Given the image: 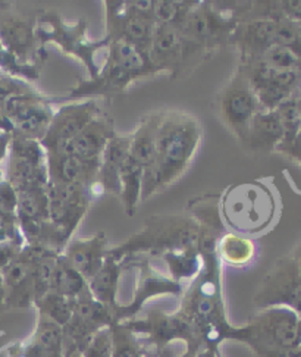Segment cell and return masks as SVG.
<instances>
[{
  "label": "cell",
  "mask_w": 301,
  "mask_h": 357,
  "mask_svg": "<svg viewBox=\"0 0 301 357\" xmlns=\"http://www.w3.org/2000/svg\"><path fill=\"white\" fill-rule=\"evenodd\" d=\"M150 260L152 259L147 256H134L122 260L124 264L137 269V284L130 303L127 306H118L114 310L115 322H125L137 318L148 298L165 294L181 296L184 293V285L162 275Z\"/></svg>",
  "instance_id": "10"
},
{
  "label": "cell",
  "mask_w": 301,
  "mask_h": 357,
  "mask_svg": "<svg viewBox=\"0 0 301 357\" xmlns=\"http://www.w3.org/2000/svg\"><path fill=\"white\" fill-rule=\"evenodd\" d=\"M122 271H124L122 262L107 256L102 269L88 281V290L91 296L112 310H115L118 306V290Z\"/></svg>",
  "instance_id": "24"
},
{
  "label": "cell",
  "mask_w": 301,
  "mask_h": 357,
  "mask_svg": "<svg viewBox=\"0 0 301 357\" xmlns=\"http://www.w3.org/2000/svg\"><path fill=\"white\" fill-rule=\"evenodd\" d=\"M0 45L22 65L36 56V31L33 22L26 21L8 6H0Z\"/></svg>",
  "instance_id": "19"
},
{
  "label": "cell",
  "mask_w": 301,
  "mask_h": 357,
  "mask_svg": "<svg viewBox=\"0 0 301 357\" xmlns=\"http://www.w3.org/2000/svg\"><path fill=\"white\" fill-rule=\"evenodd\" d=\"M3 178L17 191L47 188L46 150L40 142L13 132Z\"/></svg>",
  "instance_id": "6"
},
{
  "label": "cell",
  "mask_w": 301,
  "mask_h": 357,
  "mask_svg": "<svg viewBox=\"0 0 301 357\" xmlns=\"http://www.w3.org/2000/svg\"><path fill=\"white\" fill-rule=\"evenodd\" d=\"M252 62H260L268 65L270 68H277V70H298L301 71V58L290 49H285L282 46H272L265 50L258 58ZM247 62V63H252ZM245 65V63H241Z\"/></svg>",
  "instance_id": "33"
},
{
  "label": "cell",
  "mask_w": 301,
  "mask_h": 357,
  "mask_svg": "<svg viewBox=\"0 0 301 357\" xmlns=\"http://www.w3.org/2000/svg\"><path fill=\"white\" fill-rule=\"evenodd\" d=\"M253 305L256 310L286 307L301 317V275L291 255L279 257L258 282Z\"/></svg>",
  "instance_id": "7"
},
{
  "label": "cell",
  "mask_w": 301,
  "mask_h": 357,
  "mask_svg": "<svg viewBox=\"0 0 301 357\" xmlns=\"http://www.w3.org/2000/svg\"><path fill=\"white\" fill-rule=\"evenodd\" d=\"M144 357H173V351L171 347L162 350V351H156L152 347L144 344Z\"/></svg>",
  "instance_id": "41"
},
{
  "label": "cell",
  "mask_w": 301,
  "mask_h": 357,
  "mask_svg": "<svg viewBox=\"0 0 301 357\" xmlns=\"http://www.w3.org/2000/svg\"><path fill=\"white\" fill-rule=\"evenodd\" d=\"M131 149V134L118 135L115 134L109 140L105 152L100 158V171H99V185L103 191H109L116 196L121 195L119 175L124 167Z\"/></svg>",
  "instance_id": "21"
},
{
  "label": "cell",
  "mask_w": 301,
  "mask_h": 357,
  "mask_svg": "<svg viewBox=\"0 0 301 357\" xmlns=\"http://www.w3.org/2000/svg\"><path fill=\"white\" fill-rule=\"evenodd\" d=\"M196 2H169V0H159L153 2V21L155 24H165L178 26L188 15L191 8Z\"/></svg>",
  "instance_id": "32"
},
{
  "label": "cell",
  "mask_w": 301,
  "mask_h": 357,
  "mask_svg": "<svg viewBox=\"0 0 301 357\" xmlns=\"http://www.w3.org/2000/svg\"><path fill=\"white\" fill-rule=\"evenodd\" d=\"M238 68L249 79L260 111H275L281 103L293 98L301 84V71L298 70H277L260 62Z\"/></svg>",
  "instance_id": "9"
},
{
  "label": "cell",
  "mask_w": 301,
  "mask_h": 357,
  "mask_svg": "<svg viewBox=\"0 0 301 357\" xmlns=\"http://www.w3.org/2000/svg\"><path fill=\"white\" fill-rule=\"evenodd\" d=\"M74 301L75 300H70L63 296L49 291L42 298L36 300L33 307H36L37 313L45 314L46 318L52 319L63 328L72 317Z\"/></svg>",
  "instance_id": "30"
},
{
  "label": "cell",
  "mask_w": 301,
  "mask_h": 357,
  "mask_svg": "<svg viewBox=\"0 0 301 357\" xmlns=\"http://www.w3.org/2000/svg\"><path fill=\"white\" fill-rule=\"evenodd\" d=\"M114 322V310L102 305L91 294L75 300L72 317L63 326L65 349L83 353L93 335Z\"/></svg>",
  "instance_id": "13"
},
{
  "label": "cell",
  "mask_w": 301,
  "mask_h": 357,
  "mask_svg": "<svg viewBox=\"0 0 301 357\" xmlns=\"http://www.w3.org/2000/svg\"><path fill=\"white\" fill-rule=\"evenodd\" d=\"M6 309V288H5V281L2 271H0V310Z\"/></svg>",
  "instance_id": "42"
},
{
  "label": "cell",
  "mask_w": 301,
  "mask_h": 357,
  "mask_svg": "<svg viewBox=\"0 0 301 357\" xmlns=\"http://www.w3.org/2000/svg\"><path fill=\"white\" fill-rule=\"evenodd\" d=\"M143 175H144V169L128 156L119 175V183H121L119 197L122 203H124V209L128 216L135 215V211L139 208V203L141 202Z\"/></svg>",
  "instance_id": "27"
},
{
  "label": "cell",
  "mask_w": 301,
  "mask_h": 357,
  "mask_svg": "<svg viewBox=\"0 0 301 357\" xmlns=\"http://www.w3.org/2000/svg\"><path fill=\"white\" fill-rule=\"evenodd\" d=\"M12 140V134L0 132V176H3V163L6 162L9 153V144Z\"/></svg>",
  "instance_id": "39"
},
{
  "label": "cell",
  "mask_w": 301,
  "mask_h": 357,
  "mask_svg": "<svg viewBox=\"0 0 301 357\" xmlns=\"http://www.w3.org/2000/svg\"><path fill=\"white\" fill-rule=\"evenodd\" d=\"M24 244L6 241L0 243V271H3L9 264L17 259V256L21 253Z\"/></svg>",
  "instance_id": "38"
},
{
  "label": "cell",
  "mask_w": 301,
  "mask_h": 357,
  "mask_svg": "<svg viewBox=\"0 0 301 357\" xmlns=\"http://www.w3.org/2000/svg\"><path fill=\"white\" fill-rule=\"evenodd\" d=\"M50 291L70 300H78L81 297L91 294L86 278L68 262L63 255H59L56 259Z\"/></svg>",
  "instance_id": "25"
},
{
  "label": "cell",
  "mask_w": 301,
  "mask_h": 357,
  "mask_svg": "<svg viewBox=\"0 0 301 357\" xmlns=\"http://www.w3.org/2000/svg\"><path fill=\"white\" fill-rule=\"evenodd\" d=\"M203 135L200 119L171 111L160 112L157 153L153 168L143 175L141 202L175 184L193 162Z\"/></svg>",
  "instance_id": "1"
},
{
  "label": "cell",
  "mask_w": 301,
  "mask_h": 357,
  "mask_svg": "<svg viewBox=\"0 0 301 357\" xmlns=\"http://www.w3.org/2000/svg\"><path fill=\"white\" fill-rule=\"evenodd\" d=\"M49 184L81 185L94 190L99 185L100 159L86 160L75 156L46 152Z\"/></svg>",
  "instance_id": "16"
},
{
  "label": "cell",
  "mask_w": 301,
  "mask_h": 357,
  "mask_svg": "<svg viewBox=\"0 0 301 357\" xmlns=\"http://www.w3.org/2000/svg\"><path fill=\"white\" fill-rule=\"evenodd\" d=\"M206 52V49L187 41L176 26L155 24L148 49V62L155 73L167 71L176 75L185 63V59Z\"/></svg>",
  "instance_id": "12"
},
{
  "label": "cell",
  "mask_w": 301,
  "mask_h": 357,
  "mask_svg": "<svg viewBox=\"0 0 301 357\" xmlns=\"http://www.w3.org/2000/svg\"><path fill=\"white\" fill-rule=\"evenodd\" d=\"M160 114L146 116L131 134L130 158L139 163L144 174L153 168L157 153V131Z\"/></svg>",
  "instance_id": "23"
},
{
  "label": "cell",
  "mask_w": 301,
  "mask_h": 357,
  "mask_svg": "<svg viewBox=\"0 0 301 357\" xmlns=\"http://www.w3.org/2000/svg\"><path fill=\"white\" fill-rule=\"evenodd\" d=\"M282 123L275 111H258L249 128L247 146L256 153L275 152L282 142Z\"/></svg>",
  "instance_id": "22"
},
{
  "label": "cell",
  "mask_w": 301,
  "mask_h": 357,
  "mask_svg": "<svg viewBox=\"0 0 301 357\" xmlns=\"http://www.w3.org/2000/svg\"><path fill=\"white\" fill-rule=\"evenodd\" d=\"M93 191L81 185H47L49 219L70 241L90 208Z\"/></svg>",
  "instance_id": "11"
},
{
  "label": "cell",
  "mask_w": 301,
  "mask_h": 357,
  "mask_svg": "<svg viewBox=\"0 0 301 357\" xmlns=\"http://www.w3.org/2000/svg\"><path fill=\"white\" fill-rule=\"evenodd\" d=\"M107 238L105 232L88 238H77L68 243L63 256L88 282L98 273L107 257Z\"/></svg>",
  "instance_id": "20"
},
{
  "label": "cell",
  "mask_w": 301,
  "mask_h": 357,
  "mask_svg": "<svg viewBox=\"0 0 301 357\" xmlns=\"http://www.w3.org/2000/svg\"><path fill=\"white\" fill-rule=\"evenodd\" d=\"M18 193L5 178L0 180V213L10 218H17Z\"/></svg>",
  "instance_id": "36"
},
{
  "label": "cell",
  "mask_w": 301,
  "mask_h": 357,
  "mask_svg": "<svg viewBox=\"0 0 301 357\" xmlns=\"http://www.w3.org/2000/svg\"><path fill=\"white\" fill-rule=\"evenodd\" d=\"M6 241H13L25 245V240L20 231L18 219L0 213V243Z\"/></svg>",
  "instance_id": "37"
},
{
  "label": "cell",
  "mask_w": 301,
  "mask_h": 357,
  "mask_svg": "<svg viewBox=\"0 0 301 357\" xmlns=\"http://www.w3.org/2000/svg\"><path fill=\"white\" fill-rule=\"evenodd\" d=\"M291 256H293L294 262H295V265H297V269H298L300 275H301V243L295 247V250L291 253Z\"/></svg>",
  "instance_id": "44"
},
{
  "label": "cell",
  "mask_w": 301,
  "mask_h": 357,
  "mask_svg": "<svg viewBox=\"0 0 301 357\" xmlns=\"http://www.w3.org/2000/svg\"><path fill=\"white\" fill-rule=\"evenodd\" d=\"M100 114V107L94 100L74 102L59 107L53 114L49 130L40 140V144L43 146L46 152L58 149L61 144L74 139L81 130H84Z\"/></svg>",
  "instance_id": "14"
},
{
  "label": "cell",
  "mask_w": 301,
  "mask_h": 357,
  "mask_svg": "<svg viewBox=\"0 0 301 357\" xmlns=\"http://www.w3.org/2000/svg\"><path fill=\"white\" fill-rule=\"evenodd\" d=\"M115 135L114 122L106 114H100L88 126L81 130L74 139L50 150L53 153L75 156L86 160H98L102 158L109 140Z\"/></svg>",
  "instance_id": "18"
},
{
  "label": "cell",
  "mask_w": 301,
  "mask_h": 357,
  "mask_svg": "<svg viewBox=\"0 0 301 357\" xmlns=\"http://www.w3.org/2000/svg\"><path fill=\"white\" fill-rule=\"evenodd\" d=\"M109 41V56L106 65L100 74L95 75L91 81H86L78 86L71 98L90 94L118 93L125 90L131 81L140 77L156 74L150 65L147 56L127 41L107 40Z\"/></svg>",
  "instance_id": "4"
},
{
  "label": "cell",
  "mask_w": 301,
  "mask_h": 357,
  "mask_svg": "<svg viewBox=\"0 0 301 357\" xmlns=\"http://www.w3.org/2000/svg\"><path fill=\"white\" fill-rule=\"evenodd\" d=\"M9 357H65L63 328L37 313V324L33 334L9 347Z\"/></svg>",
  "instance_id": "17"
},
{
  "label": "cell",
  "mask_w": 301,
  "mask_h": 357,
  "mask_svg": "<svg viewBox=\"0 0 301 357\" xmlns=\"http://www.w3.org/2000/svg\"><path fill=\"white\" fill-rule=\"evenodd\" d=\"M258 111L260 106L256 94L249 79L238 68L219 94V119L242 144H245L250 123Z\"/></svg>",
  "instance_id": "8"
},
{
  "label": "cell",
  "mask_w": 301,
  "mask_h": 357,
  "mask_svg": "<svg viewBox=\"0 0 301 357\" xmlns=\"http://www.w3.org/2000/svg\"><path fill=\"white\" fill-rule=\"evenodd\" d=\"M122 324L135 335H144V344L156 351L171 347L175 341H183L185 344V351L180 357H193L206 349L196 328L178 312L168 313L160 309H150L146 313V318H134Z\"/></svg>",
  "instance_id": "5"
},
{
  "label": "cell",
  "mask_w": 301,
  "mask_h": 357,
  "mask_svg": "<svg viewBox=\"0 0 301 357\" xmlns=\"http://www.w3.org/2000/svg\"><path fill=\"white\" fill-rule=\"evenodd\" d=\"M272 18H285L301 24V0H281L272 2Z\"/></svg>",
  "instance_id": "35"
},
{
  "label": "cell",
  "mask_w": 301,
  "mask_h": 357,
  "mask_svg": "<svg viewBox=\"0 0 301 357\" xmlns=\"http://www.w3.org/2000/svg\"><path fill=\"white\" fill-rule=\"evenodd\" d=\"M200 227L194 218L184 215L152 216L144 228L127 241L107 250L118 262L134 256L160 257L165 253L199 249Z\"/></svg>",
  "instance_id": "2"
},
{
  "label": "cell",
  "mask_w": 301,
  "mask_h": 357,
  "mask_svg": "<svg viewBox=\"0 0 301 357\" xmlns=\"http://www.w3.org/2000/svg\"><path fill=\"white\" fill-rule=\"evenodd\" d=\"M6 309H29L34 306V253L24 245L21 253L3 271Z\"/></svg>",
  "instance_id": "15"
},
{
  "label": "cell",
  "mask_w": 301,
  "mask_h": 357,
  "mask_svg": "<svg viewBox=\"0 0 301 357\" xmlns=\"http://www.w3.org/2000/svg\"><path fill=\"white\" fill-rule=\"evenodd\" d=\"M217 357H225V356H224V353H222L221 350H219V351H217Z\"/></svg>",
  "instance_id": "47"
},
{
  "label": "cell",
  "mask_w": 301,
  "mask_h": 357,
  "mask_svg": "<svg viewBox=\"0 0 301 357\" xmlns=\"http://www.w3.org/2000/svg\"><path fill=\"white\" fill-rule=\"evenodd\" d=\"M2 178H3V176H0V180H2Z\"/></svg>",
  "instance_id": "48"
},
{
  "label": "cell",
  "mask_w": 301,
  "mask_h": 357,
  "mask_svg": "<svg viewBox=\"0 0 301 357\" xmlns=\"http://www.w3.org/2000/svg\"><path fill=\"white\" fill-rule=\"evenodd\" d=\"M221 350V347H209V349H203L193 357H217V351Z\"/></svg>",
  "instance_id": "43"
},
{
  "label": "cell",
  "mask_w": 301,
  "mask_h": 357,
  "mask_svg": "<svg viewBox=\"0 0 301 357\" xmlns=\"http://www.w3.org/2000/svg\"><path fill=\"white\" fill-rule=\"evenodd\" d=\"M254 252L256 247L252 240L238 234H232V232L219 237L216 244V253L219 260L222 264L236 268L249 265L254 257Z\"/></svg>",
  "instance_id": "26"
},
{
  "label": "cell",
  "mask_w": 301,
  "mask_h": 357,
  "mask_svg": "<svg viewBox=\"0 0 301 357\" xmlns=\"http://www.w3.org/2000/svg\"><path fill=\"white\" fill-rule=\"evenodd\" d=\"M298 335H300V344H301V317L298 321Z\"/></svg>",
  "instance_id": "46"
},
{
  "label": "cell",
  "mask_w": 301,
  "mask_h": 357,
  "mask_svg": "<svg viewBox=\"0 0 301 357\" xmlns=\"http://www.w3.org/2000/svg\"><path fill=\"white\" fill-rule=\"evenodd\" d=\"M65 357H83V354L74 349H65Z\"/></svg>",
  "instance_id": "45"
},
{
  "label": "cell",
  "mask_w": 301,
  "mask_h": 357,
  "mask_svg": "<svg viewBox=\"0 0 301 357\" xmlns=\"http://www.w3.org/2000/svg\"><path fill=\"white\" fill-rule=\"evenodd\" d=\"M17 193H18V206H17L18 224L50 221L47 188L22 190V191H17Z\"/></svg>",
  "instance_id": "29"
},
{
  "label": "cell",
  "mask_w": 301,
  "mask_h": 357,
  "mask_svg": "<svg viewBox=\"0 0 301 357\" xmlns=\"http://www.w3.org/2000/svg\"><path fill=\"white\" fill-rule=\"evenodd\" d=\"M262 357H301V346L288 349V350H279V351H272L266 353Z\"/></svg>",
  "instance_id": "40"
},
{
  "label": "cell",
  "mask_w": 301,
  "mask_h": 357,
  "mask_svg": "<svg viewBox=\"0 0 301 357\" xmlns=\"http://www.w3.org/2000/svg\"><path fill=\"white\" fill-rule=\"evenodd\" d=\"M160 259L168 268L169 278L181 285L187 281H193L199 275L203 266L199 249L165 253L160 256Z\"/></svg>",
  "instance_id": "28"
},
{
  "label": "cell",
  "mask_w": 301,
  "mask_h": 357,
  "mask_svg": "<svg viewBox=\"0 0 301 357\" xmlns=\"http://www.w3.org/2000/svg\"><path fill=\"white\" fill-rule=\"evenodd\" d=\"M300 317L286 307L257 310L242 326H232L228 340L247 346L257 357L266 353L301 346L298 335Z\"/></svg>",
  "instance_id": "3"
},
{
  "label": "cell",
  "mask_w": 301,
  "mask_h": 357,
  "mask_svg": "<svg viewBox=\"0 0 301 357\" xmlns=\"http://www.w3.org/2000/svg\"><path fill=\"white\" fill-rule=\"evenodd\" d=\"M114 335V356L112 357H144V342L140 341L122 322L111 325Z\"/></svg>",
  "instance_id": "31"
},
{
  "label": "cell",
  "mask_w": 301,
  "mask_h": 357,
  "mask_svg": "<svg viewBox=\"0 0 301 357\" xmlns=\"http://www.w3.org/2000/svg\"><path fill=\"white\" fill-rule=\"evenodd\" d=\"M81 354H83V357H112L114 335L111 326H106L100 329L99 333H95Z\"/></svg>",
  "instance_id": "34"
}]
</instances>
